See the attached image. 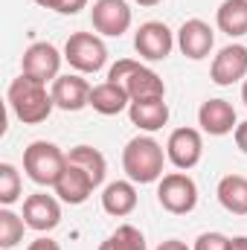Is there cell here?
<instances>
[{
	"mask_svg": "<svg viewBox=\"0 0 247 250\" xmlns=\"http://www.w3.org/2000/svg\"><path fill=\"white\" fill-rule=\"evenodd\" d=\"M157 201L166 212L172 215H186L198 207V187L186 172H172L163 175L157 184Z\"/></svg>",
	"mask_w": 247,
	"mask_h": 250,
	"instance_id": "cell-6",
	"label": "cell"
},
{
	"mask_svg": "<svg viewBox=\"0 0 247 250\" xmlns=\"http://www.w3.org/2000/svg\"><path fill=\"white\" fill-rule=\"evenodd\" d=\"M21 198V175L12 163H0V204L12 207Z\"/></svg>",
	"mask_w": 247,
	"mask_h": 250,
	"instance_id": "cell-25",
	"label": "cell"
},
{
	"mask_svg": "<svg viewBox=\"0 0 247 250\" xmlns=\"http://www.w3.org/2000/svg\"><path fill=\"white\" fill-rule=\"evenodd\" d=\"M247 76V47L245 44H230L224 50H218V56L212 59L209 67V79L218 87H230L236 82H242Z\"/></svg>",
	"mask_w": 247,
	"mask_h": 250,
	"instance_id": "cell-11",
	"label": "cell"
},
{
	"mask_svg": "<svg viewBox=\"0 0 247 250\" xmlns=\"http://www.w3.org/2000/svg\"><path fill=\"white\" fill-rule=\"evenodd\" d=\"M242 102L247 105V79H245V84H242Z\"/></svg>",
	"mask_w": 247,
	"mask_h": 250,
	"instance_id": "cell-34",
	"label": "cell"
},
{
	"mask_svg": "<svg viewBox=\"0 0 247 250\" xmlns=\"http://www.w3.org/2000/svg\"><path fill=\"white\" fill-rule=\"evenodd\" d=\"M198 125L201 131L212 134V137H224L230 131H236V108L227 99H206L198 108Z\"/></svg>",
	"mask_w": 247,
	"mask_h": 250,
	"instance_id": "cell-15",
	"label": "cell"
},
{
	"mask_svg": "<svg viewBox=\"0 0 247 250\" xmlns=\"http://www.w3.org/2000/svg\"><path fill=\"white\" fill-rule=\"evenodd\" d=\"M201 154H204V137L198 128H175L169 134V143H166V157L175 169L189 172L201 163Z\"/></svg>",
	"mask_w": 247,
	"mask_h": 250,
	"instance_id": "cell-7",
	"label": "cell"
},
{
	"mask_svg": "<svg viewBox=\"0 0 247 250\" xmlns=\"http://www.w3.org/2000/svg\"><path fill=\"white\" fill-rule=\"evenodd\" d=\"M134 3H140V6H157V3H163V0H134Z\"/></svg>",
	"mask_w": 247,
	"mask_h": 250,
	"instance_id": "cell-33",
	"label": "cell"
},
{
	"mask_svg": "<svg viewBox=\"0 0 247 250\" xmlns=\"http://www.w3.org/2000/svg\"><path fill=\"white\" fill-rule=\"evenodd\" d=\"M26 250H62V248H59V242H53V239L41 236V239H35V242H32Z\"/></svg>",
	"mask_w": 247,
	"mask_h": 250,
	"instance_id": "cell-28",
	"label": "cell"
},
{
	"mask_svg": "<svg viewBox=\"0 0 247 250\" xmlns=\"http://www.w3.org/2000/svg\"><path fill=\"white\" fill-rule=\"evenodd\" d=\"M67 166V154L56 143L35 140L23 148V172L32 184L38 187H56Z\"/></svg>",
	"mask_w": 247,
	"mask_h": 250,
	"instance_id": "cell-4",
	"label": "cell"
},
{
	"mask_svg": "<svg viewBox=\"0 0 247 250\" xmlns=\"http://www.w3.org/2000/svg\"><path fill=\"white\" fill-rule=\"evenodd\" d=\"M163 146L154 137H134L123 148V169L134 184H154L163 178Z\"/></svg>",
	"mask_w": 247,
	"mask_h": 250,
	"instance_id": "cell-2",
	"label": "cell"
},
{
	"mask_svg": "<svg viewBox=\"0 0 247 250\" xmlns=\"http://www.w3.org/2000/svg\"><path fill=\"white\" fill-rule=\"evenodd\" d=\"M64 59L79 73H99L108 62V47L93 32H73L64 44Z\"/></svg>",
	"mask_w": 247,
	"mask_h": 250,
	"instance_id": "cell-5",
	"label": "cell"
},
{
	"mask_svg": "<svg viewBox=\"0 0 247 250\" xmlns=\"http://www.w3.org/2000/svg\"><path fill=\"white\" fill-rule=\"evenodd\" d=\"M6 99H9L12 114H15L23 125L44 123V120L53 114V108H56L53 93H47V84L38 82V79H32V76H26V73H21V76L9 84Z\"/></svg>",
	"mask_w": 247,
	"mask_h": 250,
	"instance_id": "cell-1",
	"label": "cell"
},
{
	"mask_svg": "<svg viewBox=\"0 0 247 250\" xmlns=\"http://www.w3.org/2000/svg\"><path fill=\"white\" fill-rule=\"evenodd\" d=\"M87 6V0H59V15H79Z\"/></svg>",
	"mask_w": 247,
	"mask_h": 250,
	"instance_id": "cell-27",
	"label": "cell"
},
{
	"mask_svg": "<svg viewBox=\"0 0 247 250\" xmlns=\"http://www.w3.org/2000/svg\"><path fill=\"white\" fill-rule=\"evenodd\" d=\"M227 248H230V239L224 233H201L195 239L192 250H227Z\"/></svg>",
	"mask_w": 247,
	"mask_h": 250,
	"instance_id": "cell-26",
	"label": "cell"
},
{
	"mask_svg": "<svg viewBox=\"0 0 247 250\" xmlns=\"http://www.w3.org/2000/svg\"><path fill=\"white\" fill-rule=\"evenodd\" d=\"M23 221L26 227H32L35 233H50L62 224V207L53 195L47 192H35L23 201Z\"/></svg>",
	"mask_w": 247,
	"mask_h": 250,
	"instance_id": "cell-12",
	"label": "cell"
},
{
	"mask_svg": "<svg viewBox=\"0 0 247 250\" xmlns=\"http://www.w3.org/2000/svg\"><path fill=\"white\" fill-rule=\"evenodd\" d=\"M67 163L82 166V169L93 178V184L102 187L105 172H108V163H105V154H102L99 148H93V146H76V148L67 151Z\"/></svg>",
	"mask_w": 247,
	"mask_h": 250,
	"instance_id": "cell-22",
	"label": "cell"
},
{
	"mask_svg": "<svg viewBox=\"0 0 247 250\" xmlns=\"http://www.w3.org/2000/svg\"><path fill=\"white\" fill-rule=\"evenodd\" d=\"M93 29L108 38H120L131 26V9L125 0H96L90 9Z\"/></svg>",
	"mask_w": 247,
	"mask_h": 250,
	"instance_id": "cell-10",
	"label": "cell"
},
{
	"mask_svg": "<svg viewBox=\"0 0 247 250\" xmlns=\"http://www.w3.org/2000/svg\"><path fill=\"white\" fill-rule=\"evenodd\" d=\"M221 207L233 215H247V178L245 175H224L215 189Z\"/></svg>",
	"mask_w": 247,
	"mask_h": 250,
	"instance_id": "cell-20",
	"label": "cell"
},
{
	"mask_svg": "<svg viewBox=\"0 0 247 250\" xmlns=\"http://www.w3.org/2000/svg\"><path fill=\"white\" fill-rule=\"evenodd\" d=\"M102 209L114 218H125L137 209V189L134 181H114L102 192Z\"/></svg>",
	"mask_w": 247,
	"mask_h": 250,
	"instance_id": "cell-18",
	"label": "cell"
},
{
	"mask_svg": "<svg viewBox=\"0 0 247 250\" xmlns=\"http://www.w3.org/2000/svg\"><path fill=\"white\" fill-rule=\"evenodd\" d=\"M227 250H247V236H236V239H230V248Z\"/></svg>",
	"mask_w": 247,
	"mask_h": 250,
	"instance_id": "cell-31",
	"label": "cell"
},
{
	"mask_svg": "<svg viewBox=\"0 0 247 250\" xmlns=\"http://www.w3.org/2000/svg\"><path fill=\"white\" fill-rule=\"evenodd\" d=\"M93 178L82 169V166H76V163H67L62 172V178H59V184H56V195L62 198L64 204H70V207H79V204H84L90 195H93Z\"/></svg>",
	"mask_w": 247,
	"mask_h": 250,
	"instance_id": "cell-16",
	"label": "cell"
},
{
	"mask_svg": "<svg viewBox=\"0 0 247 250\" xmlns=\"http://www.w3.org/2000/svg\"><path fill=\"white\" fill-rule=\"evenodd\" d=\"M62 53L50 44V41H35L26 47L23 59H21V67L26 76L38 79V82H56L59 79V67H62Z\"/></svg>",
	"mask_w": 247,
	"mask_h": 250,
	"instance_id": "cell-9",
	"label": "cell"
},
{
	"mask_svg": "<svg viewBox=\"0 0 247 250\" xmlns=\"http://www.w3.org/2000/svg\"><path fill=\"white\" fill-rule=\"evenodd\" d=\"M99 250H148V248H145V236L134 224H123L99 245Z\"/></svg>",
	"mask_w": 247,
	"mask_h": 250,
	"instance_id": "cell-23",
	"label": "cell"
},
{
	"mask_svg": "<svg viewBox=\"0 0 247 250\" xmlns=\"http://www.w3.org/2000/svg\"><path fill=\"white\" fill-rule=\"evenodd\" d=\"M90 84L82 79V76H59L56 82H53V102H56V108H62L67 114H73V111H82L84 105H90Z\"/></svg>",
	"mask_w": 247,
	"mask_h": 250,
	"instance_id": "cell-14",
	"label": "cell"
},
{
	"mask_svg": "<svg viewBox=\"0 0 247 250\" xmlns=\"http://www.w3.org/2000/svg\"><path fill=\"white\" fill-rule=\"evenodd\" d=\"M172 47H175V35H172V29H169L166 23H160V21L143 23V26L137 29V35H134V50H137L140 59H145V62H163V59H169Z\"/></svg>",
	"mask_w": 247,
	"mask_h": 250,
	"instance_id": "cell-8",
	"label": "cell"
},
{
	"mask_svg": "<svg viewBox=\"0 0 247 250\" xmlns=\"http://www.w3.org/2000/svg\"><path fill=\"white\" fill-rule=\"evenodd\" d=\"M23 227H26L23 215H18V212H12L9 207H3V209H0V248L3 250L15 248V245L23 239Z\"/></svg>",
	"mask_w": 247,
	"mask_h": 250,
	"instance_id": "cell-24",
	"label": "cell"
},
{
	"mask_svg": "<svg viewBox=\"0 0 247 250\" xmlns=\"http://www.w3.org/2000/svg\"><path fill=\"white\" fill-rule=\"evenodd\" d=\"M108 82H120L131 102H143V99H166V84L163 79L145 67V64L134 62V59H120L108 70Z\"/></svg>",
	"mask_w": 247,
	"mask_h": 250,
	"instance_id": "cell-3",
	"label": "cell"
},
{
	"mask_svg": "<svg viewBox=\"0 0 247 250\" xmlns=\"http://www.w3.org/2000/svg\"><path fill=\"white\" fill-rule=\"evenodd\" d=\"M236 146H239V148L247 154V120L236 125Z\"/></svg>",
	"mask_w": 247,
	"mask_h": 250,
	"instance_id": "cell-29",
	"label": "cell"
},
{
	"mask_svg": "<svg viewBox=\"0 0 247 250\" xmlns=\"http://www.w3.org/2000/svg\"><path fill=\"white\" fill-rule=\"evenodd\" d=\"M178 47H181V53H184L186 59L201 62V59H206V56L212 53V47H215V32L209 29V23L192 18V21H186L184 26L178 29Z\"/></svg>",
	"mask_w": 247,
	"mask_h": 250,
	"instance_id": "cell-13",
	"label": "cell"
},
{
	"mask_svg": "<svg viewBox=\"0 0 247 250\" xmlns=\"http://www.w3.org/2000/svg\"><path fill=\"white\" fill-rule=\"evenodd\" d=\"M131 105V96L120 82H102L90 90V108L102 117H117Z\"/></svg>",
	"mask_w": 247,
	"mask_h": 250,
	"instance_id": "cell-17",
	"label": "cell"
},
{
	"mask_svg": "<svg viewBox=\"0 0 247 250\" xmlns=\"http://www.w3.org/2000/svg\"><path fill=\"white\" fill-rule=\"evenodd\" d=\"M38 6H44V9H59V0H35Z\"/></svg>",
	"mask_w": 247,
	"mask_h": 250,
	"instance_id": "cell-32",
	"label": "cell"
},
{
	"mask_svg": "<svg viewBox=\"0 0 247 250\" xmlns=\"http://www.w3.org/2000/svg\"><path fill=\"white\" fill-rule=\"evenodd\" d=\"M157 250H189V248H186L184 242H178V239H166Z\"/></svg>",
	"mask_w": 247,
	"mask_h": 250,
	"instance_id": "cell-30",
	"label": "cell"
},
{
	"mask_svg": "<svg viewBox=\"0 0 247 250\" xmlns=\"http://www.w3.org/2000/svg\"><path fill=\"white\" fill-rule=\"evenodd\" d=\"M215 23L230 38L247 35V0H224L215 12Z\"/></svg>",
	"mask_w": 247,
	"mask_h": 250,
	"instance_id": "cell-21",
	"label": "cell"
},
{
	"mask_svg": "<svg viewBox=\"0 0 247 250\" xmlns=\"http://www.w3.org/2000/svg\"><path fill=\"white\" fill-rule=\"evenodd\" d=\"M128 117L140 131H160L169 123V105L163 99H143V102H131L128 105Z\"/></svg>",
	"mask_w": 247,
	"mask_h": 250,
	"instance_id": "cell-19",
	"label": "cell"
}]
</instances>
